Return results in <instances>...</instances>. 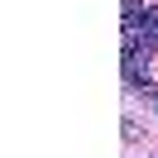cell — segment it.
<instances>
[{
    "label": "cell",
    "instance_id": "1",
    "mask_svg": "<svg viewBox=\"0 0 158 158\" xmlns=\"http://www.w3.org/2000/svg\"><path fill=\"white\" fill-rule=\"evenodd\" d=\"M134 39L158 43V5H148V15H144V24H139V34H134Z\"/></svg>",
    "mask_w": 158,
    "mask_h": 158
},
{
    "label": "cell",
    "instance_id": "2",
    "mask_svg": "<svg viewBox=\"0 0 158 158\" xmlns=\"http://www.w3.org/2000/svg\"><path fill=\"white\" fill-rule=\"evenodd\" d=\"M148 106H153V110H158V91H148Z\"/></svg>",
    "mask_w": 158,
    "mask_h": 158
}]
</instances>
